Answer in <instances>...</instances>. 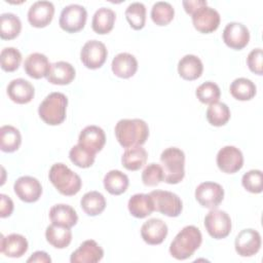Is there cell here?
I'll return each instance as SVG.
<instances>
[{"instance_id":"6da1fadb","label":"cell","mask_w":263,"mask_h":263,"mask_svg":"<svg viewBox=\"0 0 263 263\" xmlns=\"http://www.w3.org/2000/svg\"><path fill=\"white\" fill-rule=\"evenodd\" d=\"M114 132L118 143L123 148L142 146L149 137L148 124L139 118L120 119Z\"/></svg>"},{"instance_id":"7a4b0ae2","label":"cell","mask_w":263,"mask_h":263,"mask_svg":"<svg viewBox=\"0 0 263 263\" xmlns=\"http://www.w3.org/2000/svg\"><path fill=\"white\" fill-rule=\"evenodd\" d=\"M202 235L197 227L185 226L171 242L170 254L177 260L188 259L200 247Z\"/></svg>"},{"instance_id":"3957f363","label":"cell","mask_w":263,"mask_h":263,"mask_svg":"<svg viewBox=\"0 0 263 263\" xmlns=\"http://www.w3.org/2000/svg\"><path fill=\"white\" fill-rule=\"evenodd\" d=\"M48 178L54 188L66 196H72L78 193L82 185L80 177L61 162L52 164L48 173Z\"/></svg>"},{"instance_id":"277c9868","label":"cell","mask_w":263,"mask_h":263,"mask_svg":"<svg viewBox=\"0 0 263 263\" xmlns=\"http://www.w3.org/2000/svg\"><path fill=\"white\" fill-rule=\"evenodd\" d=\"M163 181L167 184H178L185 176V154L177 147H170L160 154Z\"/></svg>"},{"instance_id":"5b68a950","label":"cell","mask_w":263,"mask_h":263,"mask_svg":"<svg viewBox=\"0 0 263 263\" xmlns=\"http://www.w3.org/2000/svg\"><path fill=\"white\" fill-rule=\"evenodd\" d=\"M67 105L68 99L64 93L50 92L39 105L38 114L46 124L59 125L66 118Z\"/></svg>"},{"instance_id":"8992f818","label":"cell","mask_w":263,"mask_h":263,"mask_svg":"<svg viewBox=\"0 0 263 263\" xmlns=\"http://www.w3.org/2000/svg\"><path fill=\"white\" fill-rule=\"evenodd\" d=\"M149 194L154 203V211L167 217H178L181 214L183 203L176 193L166 190H154Z\"/></svg>"},{"instance_id":"52a82bcc","label":"cell","mask_w":263,"mask_h":263,"mask_svg":"<svg viewBox=\"0 0 263 263\" xmlns=\"http://www.w3.org/2000/svg\"><path fill=\"white\" fill-rule=\"evenodd\" d=\"M204 227L210 236L222 239L227 237L231 231V219L226 212L212 209L204 217Z\"/></svg>"},{"instance_id":"ba28073f","label":"cell","mask_w":263,"mask_h":263,"mask_svg":"<svg viewBox=\"0 0 263 263\" xmlns=\"http://www.w3.org/2000/svg\"><path fill=\"white\" fill-rule=\"evenodd\" d=\"M87 18L86 9L80 4H70L63 8L59 25L68 33H76L82 30Z\"/></svg>"},{"instance_id":"9c48e42d","label":"cell","mask_w":263,"mask_h":263,"mask_svg":"<svg viewBox=\"0 0 263 263\" xmlns=\"http://www.w3.org/2000/svg\"><path fill=\"white\" fill-rule=\"evenodd\" d=\"M108 55L105 44L98 40H89L84 43L80 51L82 64L91 70L101 68L106 62Z\"/></svg>"},{"instance_id":"30bf717a","label":"cell","mask_w":263,"mask_h":263,"mask_svg":"<svg viewBox=\"0 0 263 263\" xmlns=\"http://www.w3.org/2000/svg\"><path fill=\"white\" fill-rule=\"evenodd\" d=\"M195 198L201 206L216 209L224 198V189L218 183L203 182L196 187Z\"/></svg>"},{"instance_id":"8fae6325","label":"cell","mask_w":263,"mask_h":263,"mask_svg":"<svg viewBox=\"0 0 263 263\" xmlns=\"http://www.w3.org/2000/svg\"><path fill=\"white\" fill-rule=\"evenodd\" d=\"M234 247L239 256L252 257L257 254L261 248V235L255 229H243L236 235Z\"/></svg>"},{"instance_id":"7c38bea8","label":"cell","mask_w":263,"mask_h":263,"mask_svg":"<svg viewBox=\"0 0 263 263\" xmlns=\"http://www.w3.org/2000/svg\"><path fill=\"white\" fill-rule=\"evenodd\" d=\"M192 24L194 28L204 34L216 31L220 25L219 12L208 5L199 7L194 13H192Z\"/></svg>"},{"instance_id":"4fadbf2b","label":"cell","mask_w":263,"mask_h":263,"mask_svg":"<svg viewBox=\"0 0 263 263\" xmlns=\"http://www.w3.org/2000/svg\"><path fill=\"white\" fill-rule=\"evenodd\" d=\"M217 165L226 174H234L243 165V156L241 151L234 146H225L217 154Z\"/></svg>"},{"instance_id":"5bb4252c","label":"cell","mask_w":263,"mask_h":263,"mask_svg":"<svg viewBox=\"0 0 263 263\" xmlns=\"http://www.w3.org/2000/svg\"><path fill=\"white\" fill-rule=\"evenodd\" d=\"M223 41L228 47L240 50L246 47L250 41V31L241 23H229L223 30Z\"/></svg>"},{"instance_id":"9a60e30c","label":"cell","mask_w":263,"mask_h":263,"mask_svg":"<svg viewBox=\"0 0 263 263\" xmlns=\"http://www.w3.org/2000/svg\"><path fill=\"white\" fill-rule=\"evenodd\" d=\"M13 190L16 196L25 202H35L42 194L40 182L31 176L20 177L13 184Z\"/></svg>"},{"instance_id":"2e32d148","label":"cell","mask_w":263,"mask_h":263,"mask_svg":"<svg viewBox=\"0 0 263 263\" xmlns=\"http://www.w3.org/2000/svg\"><path fill=\"white\" fill-rule=\"evenodd\" d=\"M54 14V6L49 1H37L28 10V21L35 28H44L50 24Z\"/></svg>"},{"instance_id":"e0dca14e","label":"cell","mask_w":263,"mask_h":263,"mask_svg":"<svg viewBox=\"0 0 263 263\" xmlns=\"http://www.w3.org/2000/svg\"><path fill=\"white\" fill-rule=\"evenodd\" d=\"M104 250L93 239L83 241L70 257L71 263H97L102 260Z\"/></svg>"},{"instance_id":"ac0fdd59","label":"cell","mask_w":263,"mask_h":263,"mask_svg":"<svg viewBox=\"0 0 263 263\" xmlns=\"http://www.w3.org/2000/svg\"><path fill=\"white\" fill-rule=\"evenodd\" d=\"M167 230V225L162 220L152 218L142 225L141 236L148 245H160L165 239Z\"/></svg>"},{"instance_id":"d6986e66","label":"cell","mask_w":263,"mask_h":263,"mask_svg":"<svg viewBox=\"0 0 263 263\" xmlns=\"http://www.w3.org/2000/svg\"><path fill=\"white\" fill-rule=\"evenodd\" d=\"M106 143L104 130L97 125H87L79 134L78 144L93 153L101 151Z\"/></svg>"},{"instance_id":"ffe728a7","label":"cell","mask_w":263,"mask_h":263,"mask_svg":"<svg viewBox=\"0 0 263 263\" xmlns=\"http://www.w3.org/2000/svg\"><path fill=\"white\" fill-rule=\"evenodd\" d=\"M51 64L47 57L40 52H33L29 54L24 63V70L28 76L34 79L46 77L49 73Z\"/></svg>"},{"instance_id":"44dd1931","label":"cell","mask_w":263,"mask_h":263,"mask_svg":"<svg viewBox=\"0 0 263 263\" xmlns=\"http://www.w3.org/2000/svg\"><path fill=\"white\" fill-rule=\"evenodd\" d=\"M6 91L9 99L16 104H27L32 101L35 95L34 86L23 78L11 80L7 85Z\"/></svg>"},{"instance_id":"7402d4cb","label":"cell","mask_w":263,"mask_h":263,"mask_svg":"<svg viewBox=\"0 0 263 263\" xmlns=\"http://www.w3.org/2000/svg\"><path fill=\"white\" fill-rule=\"evenodd\" d=\"M28 240L18 233H11L7 236L1 235L0 252L10 258H20L28 251Z\"/></svg>"},{"instance_id":"603a6c76","label":"cell","mask_w":263,"mask_h":263,"mask_svg":"<svg viewBox=\"0 0 263 263\" xmlns=\"http://www.w3.org/2000/svg\"><path fill=\"white\" fill-rule=\"evenodd\" d=\"M112 72L120 78H129L138 70V61L128 52H120L114 57L111 64Z\"/></svg>"},{"instance_id":"cb8c5ba5","label":"cell","mask_w":263,"mask_h":263,"mask_svg":"<svg viewBox=\"0 0 263 263\" xmlns=\"http://www.w3.org/2000/svg\"><path fill=\"white\" fill-rule=\"evenodd\" d=\"M74 67L65 61H60L51 64L50 70L46 79L51 84L66 85L71 83L75 78Z\"/></svg>"},{"instance_id":"d4e9b609","label":"cell","mask_w":263,"mask_h":263,"mask_svg":"<svg viewBox=\"0 0 263 263\" xmlns=\"http://www.w3.org/2000/svg\"><path fill=\"white\" fill-rule=\"evenodd\" d=\"M49 219L52 224L71 228L76 225L78 216L76 211L69 204L59 203L49 210Z\"/></svg>"},{"instance_id":"484cf974","label":"cell","mask_w":263,"mask_h":263,"mask_svg":"<svg viewBox=\"0 0 263 263\" xmlns=\"http://www.w3.org/2000/svg\"><path fill=\"white\" fill-rule=\"evenodd\" d=\"M127 208L132 216L138 219L148 217L154 212V203L150 194H134L127 202Z\"/></svg>"},{"instance_id":"4316f807","label":"cell","mask_w":263,"mask_h":263,"mask_svg":"<svg viewBox=\"0 0 263 263\" xmlns=\"http://www.w3.org/2000/svg\"><path fill=\"white\" fill-rule=\"evenodd\" d=\"M202 71V62L194 54H186L178 63V73L185 80L191 81L199 78Z\"/></svg>"},{"instance_id":"83f0119b","label":"cell","mask_w":263,"mask_h":263,"mask_svg":"<svg viewBox=\"0 0 263 263\" xmlns=\"http://www.w3.org/2000/svg\"><path fill=\"white\" fill-rule=\"evenodd\" d=\"M115 18L116 14L111 8L101 7L95 12L92 16L91 28L98 34H107L113 29Z\"/></svg>"},{"instance_id":"f1b7e54d","label":"cell","mask_w":263,"mask_h":263,"mask_svg":"<svg viewBox=\"0 0 263 263\" xmlns=\"http://www.w3.org/2000/svg\"><path fill=\"white\" fill-rule=\"evenodd\" d=\"M147 151L142 146L126 148L121 156V163L127 171H138L142 168L147 161Z\"/></svg>"},{"instance_id":"f546056e","label":"cell","mask_w":263,"mask_h":263,"mask_svg":"<svg viewBox=\"0 0 263 263\" xmlns=\"http://www.w3.org/2000/svg\"><path fill=\"white\" fill-rule=\"evenodd\" d=\"M105 189L112 195H120L124 193L128 187L129 181L127 176L118 170L108 172L103 180Z\"/></svg>"},{"instance_id":"4dcf8cb0","label":"cell","mask_w":263,"mask_h":263,"mask_svg":"<svg viewBox=\"0 0 263 263\" xmlns=\"http://www.w3.org/2000/svg\"><path fill=\"white\" fill-rule=\"evenodd\" d=\"M45 237L52 247L57 249H65L72 240V232L70 228L51 223V225L47 226L45 230Z\"/></svg>"},{"instance_id":"1f68e13d","label":"cell","mask_w":263,"mask_h":263,"mask_svg":"<svg viewBox=\"0 0 263 263\" xmlns=\"http://www.w3.org/2000/svg\"><path fill=\"white\" fill-rule=\"evenodd\" d=\"M80 205L87 216L93 217L100 215L105 210L106 199L99 191H88L82 196Z\"/></svg>"},{"instance_id":"d6a6232c","label":"cell","mask_w":263,"mask_h":263,"mask_svg":"<svg viewBox=\"0 0 263 263\" xmlns=\"http://www.w3.org/2000/svg\"><path fill=\"white\" fill-rule=\"evenodd\" d=\"M22 30V23L17 15L5 12L0 15V37L3 40H11L17 37Z\"/></svg>"},{"instance_id":"836d02e7","label":"cell","mask_w":263,"mask_h":263,"mask_svg":"<svg viewBox=\"0 0 263 263\" xmlns=\"http://www.w3.org/2000/svg\"><path fill=\"white\" fill-rule=\"evenodd\" d=\"M229 90L234 99L238 101H249L255 97L257 88L252 80L239 77L231 82Z\"/></svg>"},{"instance_id":"e575fe53","label":"cell","mask_w":263,"mask_h":263,"mask_svg":"<svg viewBox=\"0 0 263 263\" xmlns=\"http://www.w3.org/2000/svg\"><path fill=\"white\" fill-rule=\"evenodd\" d=\"M22 143L20 130L12 125H3L0 128V148L3 152H14Z\"/></svg>"},{"instance_id":"d590c367","label":"cell","mask_w":263,"mask_h":263,"mask_svg":"<svg viewBox=\"0 0 263 263\" xmlns=\"http://www.w3.org/2000/svg\"><path fill=\"white\" fill-rule=\"evenodd\" d=\"M205 115L210 124L214 126H222L230 119V110L225 103L218 101L209 106Z\"/></svg>"},{"instance_id":"8d00e7d4","label":"cell","mask_w":263,"mask_h":263,"mask_svg":"<svg viewBox=\"0 0 263 263\" xmlns=\"http://www.w3.org/2000/svg\"><path fill=\"white\" fill-rule=\"evenodd\" d=\"M175 15V9L171 3L165 1H158L153 4L151 8V18L157 26L168 25Z\"/></svg>"},{"instance_id":"74e56055","label":"cell","mask_w":263,"mask_h":263,"mask_svg":"<svg viewBox=\"0 0 263 263\" xmlns=\"http://www.w3.org/2000/svg\"><path fill=\"white\" fill-rule=\"evenodd\" d=\"M125 17L134 30H141L146 22V7L142 2H133L125 9Z\"/></svg>"},{"instance_id":"f35d334b","label":"cell","mask_w":263,"mask_h":263,"mask_svg":"<svg viewBox=\"0 0 263 263\" xmlns=\"http://www.w3.org/2000/svg\"><path fill=\"white\" fill-rule=\"evenodd\" d=\"M69 157H70V160L76 166L81 167V168H86L93 164L95 158H96V153L86 149L82 145L77 144L70 149Z\"/></svg>"},{"instance_id":"ab89813d","label":"cell","mask_w":263,"mask_h":263,"mask_svg":"<svg viewBox=\"0 0 263 263\" xmlns=\"http://www.w3.org/2000/svg\"><path fill=\"white\" fill-rule=\"evenodd\" d=\"M195 95L202 104L211 105L219 101L221 91L218 84L212 81H205L196 88Z\"/></svg>"},{"instance_id":"60d3db41","label":"cell","mask_w":263,"mask_h":263,"mask_svg":"<svg viewBox=\"0 0 263 263\" xmlns=\"http://www.w3.org/2000/svg\"><path fill=\"white\" fill-rule=\"evenodd\" d=\"M1 68L5 72L15 71L22 62V53L14 47H5L0 53Z\"/></svg>"},{"instance_id":"b9f144b4","label":"cell","mask_w":263,"mask_h":263,"mask_svg":"<svg viewBox=\"0 0 263 263\" xmlns=\"http://www.w3.org/2000/svg\"><path fill=\"white\" fill-rule=\"evenodd\" d=\"M241 184L251 193H261L263 190V175L260 170H251L243 174Z\"/></svg>"},{"instance_id":"7bdbcfd3","label":"cell","mask_w":263,"mask_h":263,"mask_svg":"<svg viewBox=\"0 0 263 263\" xmlns=\"http://www.w3.org/2000/svg\"><path fill=\"white\" fill-rule=\"evenodd\" d=\"M142 181L146 186H156L163 181V170L158 163L148 164L142 172Z\"/></svg>"},{"instance_id":"ee69618b","label":"cell","mask_w":263,"mask_h":263,"mask_svg":"<svg viewBox=\"0 0 263 263\" xmlns=\"http://www.w3.org/2000/svg\"><path fill=\"white\" fill-rule=\"evenodd\" d=\"M262 59H263V53L261 48L253 49L247 58V64L249 69L257 75H262V72H263Z\"/></svg>"},{"instance_id":"f6af8a7d","label":"cell","mask_w":263,"mask_h":263,"mask_svg":"<svg viewBox=\"0 0 263 263\" xmlns=\"http://www.w3.org/2000/svg\"><path fill=\"white\" fill-rule=\"evenodd\" d=\"M0 217H9L13 212V201L11 198L5 194H0Z\"/></svg>"},{"instance_id":"bcb514c9","label":"cell","mask_w":263,"mask_h":263,"mask_svg":"<svg viewBox=\"0 0 263 263\" xmlns=\"http://www.w3.org/2000/svg\"><path fill=\"white\" fill-rule=\"evenodd\" d=\"M182 4L185 11L192 15V13H194L199 7L208 5V2L205 0H185L182 2Z\"/></svg>"},{"instance_id":"7dc6e473","label":"cell","mask_w":263,"mask_h":263,"mask_svg":"<svg viewBox=\"0 0 263 263\" xmlns=\"http://www.w3.org/2000/svg\"><path fill=\"white\" fill-rule=\"evenodd\" d=\"M27 262H42V263H50L51 258L47 253L43 251H37L32 254V256L27 260Z\"/></svg>"}]
</instances>
